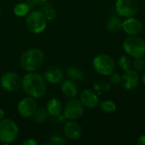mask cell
<instances>
[{
    "instance_id": "1",
    "label": "cell",
    "mask_w": 145,
    "mask_h": 145,
    "mask_svg": "<svg viewBox=\"0 0 145 145\" xmlns=\"http://www.w3.org/2000/svg\"><path fill=\"white\" fill-rule=\"evenodd\" d=\"M21 87L25 93L34 99L43 97L47 91L45 78L35 71L28 72L21 79Z\"/></svg>"
},
{
    "instance_id": "2",
    "label": "cell",
    "mask_w": 145,
    "mask_h": 145,
    "mask_svg": "<svg viewBox=\"0 0 145 145\" xmlns=\"http://www.w3.org/2000/svg\"><path fill=\"white\" fill-rule=\"evenodd\" d=\"M43 62L44 54L38 48H30L25 51L20 57V66L27 72L39 70Z\"/></svg>"
},
{
    "instance_id": "3",
    "label": "cell",
    "mask_w": 145,
    "mask_h": 145,
    "mask_svg": "<svg viewBox=\"0 0 145 145\" xmlns=\"http://www.w3.org/2000/svg\"><path fill=\"white\" fill-rule=\"evenodd\" d=\"M123 48L129 56L142 58L145 55V41L138 35L130 36L124 40Z\"/></svg>"
},
{
    "instance_id": "4",
    "label": "cell",
    "mask_w": 145,
    "mask_h": 145,
    "mask_svg": "<svg viewBox=\"0 0 145 145\" xmlns=\"http://www.w3.org/2000/svg\"><path fill=\"white\" fill-rule=\"evenodd\" d=\"M19 135V127L11 119L4 118L0 121V142L5 144L16 140Z\"/></svg>"
},
{
    "instance_id": "5",
    "label": "cell",
    "mask_w": 145,
    "mask_h": 145,
    "mask_svg": "<svg viewBox=\"0 0 145 145\" xmlns=\"http://www.w3.org/2000/svg\"><path fill=\"white\" fill-rule=\"evenodd\" d=\"M25 25L27 29L34 33H42L47 27V19L41 10H33L26 18Z\"/></svg>"
},
{
    "instance_id": "6",
    "label": "cell",
    "mask_w": 145,
    "mask_h": 145,
    "mask_svg": "<svg viewBox=\"0 0 145 145\" xmlns=\"http://www.w3.org/2000/svg\"><path fill=\"white\" fill-rule=\"evenodd\" d=\"M93 66L96 72L102 76H110L116 69L115 60L108 54H98L93 61Z\"/></svg>"
},
{
    "instance_id": "7",
    "label": "cell",
    "mask_w": 145,
    "mask_h": 145,
    "mask_svg": "<svg viewBox=\"0 0 145 145\" xmlns=\"http://www.w3.org/2000/svg\"><path fill=\"white\" fill-rule=\"evenodd\" d=\"M139 9L138 0H116V10L121 17H131L135 15Z\"/></svg>"
},
{
    "instance_id": "8",
    "label": "cell",
    "mask_w": 145,
    "mask_h": 145,
    "mask_svg": "<svg viewBox=\"0 0 145 145\" xmlns=\"http://www.w3.org/2000/svg\"><path fill=\"white\" fill-rule=\"evenodd\" d=\"M84 113V105L82 104L80 99L71 98L65 106L64 114L65 118L71 121L80 119Z\"/></svg>"
},
{
    "instance_id": "9",
    "label": "cell",
    "mask_w": 145,
    "mask_h": 145,
    "mask_svg": "<svg viewBox=\"0 0 145 145\" xmlns=\"http://www.w3.org/2000/svg\"><path fill=\"white\" fill-rule=\"evenodd\" d=\"M0 85L8 92H14L21 86V79L15 72L8 71L2 75Z\"/></svg>"
},
{
    "instance_id": "10",
    "label": "cell",
    "mask_w": 145,
    "mask_h": 145,
    "mask_svg": "<svg viewBox=\"0 0 145 145\" xmlns=\"http://www.w3.org/2000/svg\"><path fill=\"white\" fill-rule=\"evenodd\" d=\"M17 110L19 115L22 117L27 118L32 116L37 110L36 100L34 99V98L30 96L23 98L18 104Z\"/></svg>"
},
{
    "instance_id": "11",
    "label": "cell",
    "mask_w": 145,
    "mask_h": 145,
    "mask_svg": "<svg viewBox=\"0 0 145 145\" xmlns=\"http://www.w3.org/2000/svg\"><path fill=\"white\" fill-rule=\"evenodd\" d=\"M121 83L122 87L127 90H133L139 83V74L138 71L133 70L132 68L125 71V73L121 76Z\"/></svg>"
},
{
    "instance_id": "12",
    "label": "cell",
    "mask_w": 145,
    "mask_h": 145,
    "mask_svg": "<svg viewBox=\"0 0 145 145\" xmlns=\"http://www.w3.org/2000/svg\"><path fill=\"white\" fill-rule=\"evenodd\" d=\"M122 29L127 34L130 36H137L142 32L143 24L138 19L131 16L127 17L122 22Z\"/></svg>"
},
{
    "instance_id": "13",
    "label": "cell",
    "mask_w": 145,
    "mask_h": 145,
    "mask_svg": "<svg viewBox=\"0 0 145 145\" xmlns=\"http://www.w3.org/2000/svg\"><path fill=\"white\" fill-rule=\"evenodd\" d=\"M80 101L84 105V107L88 109H94L99 104L98 95L93 90L88 88L82 91L80 93Z\"/></svg>"
},
{
    "instance_id": "14",
    "label": "cell",
    "mask_w": 145,
    "mask_h": 145,
    "mask_svg": "<svg viewBox=\"0 0 145 145\" xmlns=\"http://www.w3.org/2000/svg\"><path fill=\"white\" fill-rule=\"evenodd\" d=\"M63 131L65 136L70 140H77L82 133L81 126L76 121L71 120H69V121L65 124Z\"/></svg>"
},
{
    "instance_id": "15",
    "label": "cell",
    "mask_w": 145,
    "mask_h": 145,
    "mask_svg": "<svg viewBox=\"0 0 145 145\" xmlns=\"http://www.w3.org/2000/svg\"><path fill=\"white\" fill-rule=\"evenodd\" d=\"M44 77L51 84H59L63 81L64 74L60 68L57 66H51L45 71Z\"/></svg>"
},
{
    "instance_id": "16",
    "label": "cell",
    "mask_w": 145,
    "mask_h": 145,
    "mask_svg": "<svg viewBox=\"0 0 145 145\" xmlns=\"http://www.w3.org/2000/svg\"><path fill=\"white\" fill-rule=\"evenodd\" d=\"M48 113L53 117H58L62 112V104L60 100L55 98L50 99L47 103Z\"/></svg>"
},
{
    "instance_id": "17",
    "label": "cell",
    "mask_w": 145,
    "mask_h": 145,
    "mask_svg": "<svg viewBox=\"0 0 145 145\" xmlns=\"http://www.w3.org/2000/svg\"><path fill=\"white\" fill-rule=\"evenodd\" d=\"M61 91L68 98H74L77 94L78 88L71 80H65L61 83Z\"/></svg>"
},
{
    "instance_id": "18",
    "label": "cell",
    "mask_w": 145,
    "mask_h": 145,
    "mask_svg": "<svg viewBox=\"0 0 145 145\" xmlns=\"http://www.w3.org/2000/svg\"><path fill=\"white\" fill-rule=\"evenodd\" d=\"M122 20L121 19V17H119V15H114L111 16L106 24L107 29L108 31H111V32H117L119 31H121L122 29Z\"/></svg>"
},
{
    "instance_id": "19",
    "label": "cell",
    "mask_w": 145,
    "mask_h": 145,
    "mask_svg": "<svg viewBox=\"0 0 145 145\" xmlns=\"http://www.w3.org/2000/svg\"><path fill=\"white\" fill-rule=\"evenodd\" d=\"M66 73H67L68 76H70L73 80L82 81L85 78L84 72L76 67H69L66 70Z\"/></svg>"
},
{
    "instance_id": "20",
    "label": "cell",
    "mask_w": 145,
    "mask_h": 145,
    "mask_svg": "<svg viewBox=\"0 0 145 145\" xmlns=\"http://www.w3.org/2000/svg\"><path fill=\"white\" fill-rule=\"evenodd\" d=\"M30 11V6L27 3H20L15 5L14 8V14L18 17H23L25 16Z\"/></svg>"
},
{
    "instance_id": "21",
    "label": "cell",
    "mask_w": 145,
    "mask_h": 145,
    "mask_svg": "<svg viewBox=\"0 0 145 145\" xmlns=\"http://www.w3.org/2000/svg\"><path fill=\"white\" fill-rule=\"evenodd\" d=\"M100 109L105 113H113L116 110V104L112 100H105L99 105Z\"/></svg>"
},
{
    "instance_id": "22",
    "label": "cell",
    "mask_w": 145,
    "mask_h": 145,
    "mask_svg": "<svg viewBox=\"0 0 145 145\" xmlns=\"http://www.w3.org/2000/svg\"><path fill=\"white\" fill-rule=\"evenodd\" d=\"M118 65L122 71H127L132 68V59L127 55H121L118 59Z\"/></svg>"
},
{
    "instance_id": "23",
    "label": "cell",
    "mask_w": 145,
    "mask_h": 145,
    "mask_svg": "<svg viewBox=\"0 0 145 145\" xmlns=\"http://www.w3.org/2000/svg\"><path fill=\"white\" fill-rule=\"evenodd\" d=\"M34 117V120L38 121V122H42L44 121L48 116V110H45L43 109L42 110H37L36 112L33 114L32 116Z\"/></svg>"
},
{
    "instance_id": "24",
    "label": "cell",
    "mask_w": 145,
    "mask_h": 145,
    "mask_svg": "<svg viewBox=\"0 0 145 145\" xmlns=\"http://www.w3.org/2000/svg\"><path fill=\"white\" fill-rule=\"evenodd\" d=\"M132 66L137 71H144L145 69V60H144L142 58H135Z\"/></svg>"
},
{
    "instance_id": "25",
    "label": "cell",
    "mask_w": 145,
    "mask_h": 145,
    "mask_svg": "<svg viewBox=\"0 0 145 145\" xmlns=\"http://www.w3.org/2000/svg\"><path fill=\"white\" fill-rule=\"evenodd\" d=\"M121 76H120V74L118 72L113 71L110 75V82L113 85H118V84H120L121 83Z\"/></svg>"
},
{
    "instance_id": "26",
    "label": "cell",
    "mask_w": 145,
    "mask_h": 145,
    "mask_svg": "<svg viewBox=\"0 0 145 145\" xmlns=\"http://www.w3.org/2000/svg\"><path fill=\"white\" fill-rule=\"evenodd\" d=\"M44 16L46 17L47 20H51L55 18L56 16V11L53 8H47L45 11L43 12Z\"/></svg>"
},
{
    "instance_id": "27",
    "label": "cell",
    "mask_w": 145,
    "mask_h": 145,
    "mask_svg": "<svg viewBox=\"0 0 145 145\" xmlns=\"http://www.w3.org/2000/svg\"><path fill=\"white\" fill-rule=\"evenodd\" d=\"M50 144L54 145L65 144V138L63 137H61L59 135H54L50 138Z\"/></svg>"
},
{
    "instance_id": "28",
    "label": "cell",
    "mask_w": 145,
    "mask_h": 145,
    "mask_svg": "<svg viewBox=\"0 0 145 145\" xmlns=\"http://www.w3.org/2000/svg\"><path fill=\"white\" fill-rule=\"evenodd\" d=\"M22 145H37V143L32 138H27L25 141H23Z\"/></svg>"
},
{
    "instance_id": "29",
    "label": "cell",
    "mask_w": 145,
    "mask_h": 145,
    "mask_svg": "<svg viewBox=\"0 0 145 145\" xmlns=\"http://www.w3.org/2000/svg\"><path fill=\"white\" fill-rule=\"evenodd\" d=\"M138 144H140V145H145V134L144 135H142V136H140L139 138H138Z\"/></svg>"
},
{
    "instance_id": "30",
    "label": "cell",
    "mask_w": 145,
    "mask_h": 145,
    "mask_svg": "<svg viewBox=\"0 0 145 145\" xmlns=\"http://www.w3.org/2000/svg\"><path fill=\"white\" fill-rule=\"evenodd\" d=\"M32 2L37 5H43L47 2V0H32Z\"/></svg>"
},
{
    "instance_id": "31",
    "label": "cell",
    "mask_w": 145,
    "mask_h": 145,
    "mask_svg": "<svg viewBox=\"0 0 145 145\" xmlns=\"http://www.w3.org/2000/svg\"><path fill=\"white\" fill-rule=\"evenodd\" d=\"M4 117H5V112L2 108H0V121L4 119Z\"/></svg>"
},
{
    "instance_id": "32",
    "label": "cell",
    "mask_w": 145,
    "mask_h": 145,
    "mask_svg": "<svg viewBox=\"0 0 145 145\" xmlns=\"http://www.w3.org/2000/svg\"><path fill=\"white\" fill-rule=\"evenodd\" d=\"M143 82H144V83L145 84V71L144 73V75H143Z\"/></svg>"
},
{
    "instance_id": "33",
    "label": "cell",
    "mask_w": 145,
    "mask_h": 145,
    "mask_svg": "<svg viewBox=\"0 0 145 145\" xmlns=\"http://www.w3.org/2000/svg\"><path fill=\"white\" fill-rule=\"evenodd\" d=\"M0 14H1V9H0Z\"/></svg>"
}]
</instances>
